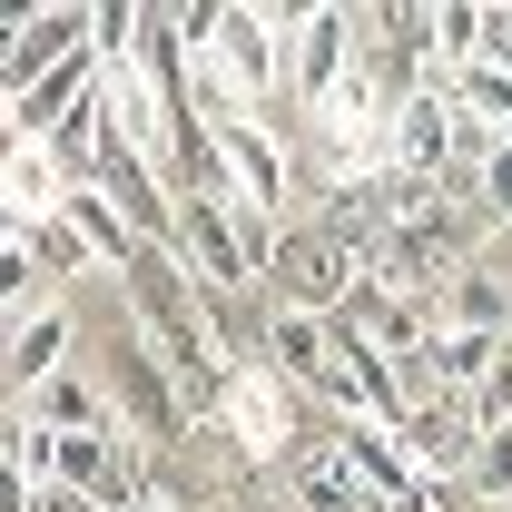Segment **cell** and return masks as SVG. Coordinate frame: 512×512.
<instances>
[{"label":"cell","mask_w":512,"mask_h":512,"mask_svg":"<svg viewBox=\"0 0 512 512\" xmlns=\"http://www.w3.org/2000/svg\"><path fill=\"white\" fill-rule=\"evenodd\" d=\"M256 355H266L276 375L296 384V394H325L335 414L355 404V375H345V325L316 316V306H266V335H256Z\"/></svg>","instance_id":"cell-1"},{"label":"cell","mask_w":512,"mask_h":512,"mask_svg":"<svg viewBox=\"0 0 512 512\" xmlns=\"http://www.w3.org/2000/svg\"><path fill=\"white\" fill-rule=\"evenodd\" d=\"M355 60H365V10H335V0L296 10V40H286V99L316 119L325 99L355 79Z\"/></svg>","instance_id":"cell-2"},{"label":"cell","mask_w":512,"mask_h":512,"mask_svg":"<svg viewBox=\"0 0 512 512\" xmlns=\"http://www.w3.org/2000/svg\"><path fill=\"white\" fill-rule=\"evenodd\" d=\"M217 424L237 434V453H247V463H286V453L306 444V434H296V384L276 375L266 355H247V365L227 375V394H217Z\"/></svg>","instance_id":"cell-3"},{"label":"cell","mask_w":512,"mask_h":512,"mask_svg":"<svg viewBox=\"0 0 512 512\" xmlns=\"http://www.w3.org/2000/svg\"><path fill=\"white\" fill-rule=\"evenodd\" d=\"M453 158H463V109H453L444 79H424L404 109H394V148H384V178H444Z\"/></svg>","instance_id":"cell-4"},{"label":"cell","mask_w":512,"mask_h":512,"mask_svg":"<svg viewBox=\"0 0 512 512\" xmlns=\"http://www.w3.org/2000/svg\"><path fill=\"white\" fill-rule=\"evenodd\" d=\"M286 40H296V10H256V0H227L207 50L237 69L256 99H286Z\"/></svg>","instance_id":"cell-5"},{"label":"cell","mask_w":512,"mask_h":512,"mask_svg":"<svg viewBox=\"0 0 512 512\" xmlns=\"http://www.w3.org/2000/svg\"><path fill=\"white\" fill-rule=\"evenodd\" d=\"M168 247L188 256L197 276L217 286V296H237L256 286V256H247V227H237V197H178V237Z\"/></svg>","instance_id":"cell-6"},{"label":"cell","mask_w":512,"mask_h":512,"mask_svg":"<svg viewBox=\"0 0 512 512\" xmlns=\"http://www.w3.org/2000/svg\"><path fill=\"white\" fill-rule=\"evenodd\" d=\"M99 40V10H40V20H10V60H0V89L30 99L50 69H69L79 50Z\"/></svg>","instance_id":"cell-7"},{"label":"cell","mask_w":512,"mask_h":512,"mask_svg":"<svg viewBox=\"0 0 512 512\" xmlns=\"http://www.w3.org/2000/svg\"><path fill=\"white\" fill-rule=\"evenodd\" d=\"M217 148H227V197H237L247 217H286V178H296V158H286L276 119L217 128Z\"/></svg>","instance_id":"cell-8"},{"label":"cell","mask_w":512,"mask_h":512,"mask_svg":"<svg viewBox=\"0 0 512 512\" xmlns=\"http://www.w3.org/2000/svg\"><path fill=\"white\" fill-rule=\"evenodd\" d=\"M286 503L296 512H384L375 493H365V473L335 453V434H316V444L286 453Z\"/></svg>","instance_id":"cell-9"},{"label":"cell","mask_w":512,"mask_h":512,"mask_svg":"<svg viewBox=\"0 0 512 512\" xmlns=\"http://www.w3.org/2000/svg\"><path fill=\"white\" fill-rule=\"evenodd\" d=\"M0 197H10V217H0V227H50V217L69 207L60 148H40V138H10V158H0Z\"/></svg>","instance_id":"cell-10"},{"label":"cell","mask_w":512,"mask_h":512,"mask_svg":"<svg viewBox=\"0 0 512 512\" xmlns=\"http://www.w3.org/2000/svg\"><path fill=\"white\" fill-rule=\"evenodd\" d=\"M60 227H79V247L99 256V266H138V256H148V237H138V217H128L119 197L99 188V178H79V188H69V207H60Z\"/></svg>","instance_id":"cell-11"},{"label":"cell","mask_w":512,"mask_h":512,"mask_svg":"<svg viewBox=\"0 0 512 512\" xmlns=\"http://www.w3.org/2000/svg\"><path fill=\"white\" fill-rule=\"evenodd\" d=\"M69 375V316L60 306H40L30 325H10V365H0V384H10V404H30L40 384Z\"/></svg>","instance_id":"cell-12"},{"label":"cell","mask_w":512,"mask_h":512,"mask_svg":"<svg viewBox=\"0 0 512 512\" xmlns=\"http://www.w3.org/2000/svg\"><path fill=\"white\" fill-rule=\"evenodd\" d=\"M434 316L463 325V335H503L512 345V276L503 266H463V276H444V306Z\"/></svg>","instance_id":"cell-13"},{"label":"cell","mask_w":512,"mask_h":512,"mask_svg":"<svg viewBox=\"0 0 512 512\" xmlns=\"http://www.w3.org/2000/svg\"><path fill=\"white\" fill-rule=\"evenodd\" d=\"M20 414H40L50 434H119V404H109V384H89V375H60V384H40Z\"/></svg>","instance_id":"cell-14"},{"label":"cell","mask_w":512,"mask_h":512,"mask_svg":"<svg viewBox=\"0 0 512 512\" xmlns=\"http://www.w3.org/2000/svg\"><path fill=\"white\" fill-rule=\"evenodd\" d=\"M483 503H512V424H493L483 444H473V473H463Z\"/></svg>","instance_id":"cell-15"},{"label":"cell","mask_w":512,"mask_h":512,"mask_svg":"<svg viewBox=\"0 0 512 512\" xmlns=\"http://www.w3.org/2000/svg\"><path fill=\"white\" fill-rule=\"evenodd\" d=\"M473 188H483V217H493V227L512 237V138H503V148H483V158H473Z\"/></svg>","instance_id":"cell-16"},{"label":"cell","mask_w":512,"mask_h":512,"mask_svg":"<svg viewBox=\"0 0 512 512\" xmlns=\"http://www.w3.org/2000/svg\"><path fill=\"white\" fill-rule=\"evenodd\" d=\"M30 247H40V266H50V276H79V266H99V256L79 247V227H60V217H50V227H30Z\"/></svg>","instance_id":"cell-17"},{"label":"cell","mask_w":512,"mask_h":512,"mask_svg":"<svg viewBox=\"0 0 512 512\" xmlns=\"http://www.w3.org/2000/svg\"><path fill=\"white\" fill-rule=\"evenodd\" d=\"M138 512H188V503H178V493H148V503H138Z\"/></svg>","instance_id":"cell-18"}]
</instances>
